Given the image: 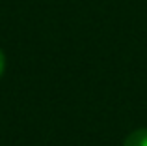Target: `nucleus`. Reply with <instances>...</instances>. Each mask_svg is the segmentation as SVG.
<instances>
[{
    "instance_id": "obj_2",
    "label": "nucleus",
    "mask_w": 147,
    "mask_h": 146,
    "mask_svg": "<svg viewBox=\"0 0 147 146\" xmlns=\"http://www.w3.org/2000/svg\"><path fill=\"white\" fill-rule=\"evenodd\" d=\"M4 68H6V56H4L2 49H0V77H2V73H4Z\"/></svg>"
},
{
    "instance_id": "obj_1",
    "label": "nucleus",
    "mask_w": 147,
    "mask_h": 146,
    "mask_svg": "<svg viewBox=\"0 0 147 146\" xmlns=\"http://www.w3.org/2000/svg\"><path fill=\"white\" fill-rule=\"evenodd\" d=\"M123 146H147V128L136 129L125 139Z\"/></svg>"
}]
</instances>
